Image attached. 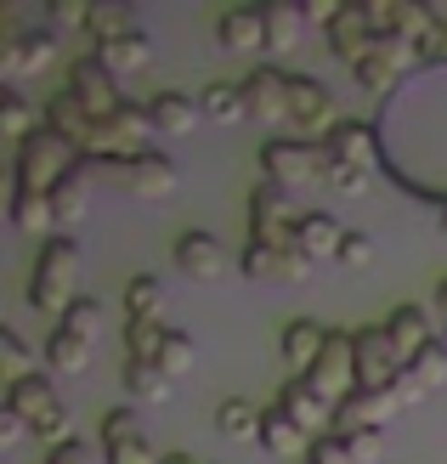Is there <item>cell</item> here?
Listing matches in <instances>:
<instances>
[{
	"instance_id": "37",
	"label": "cell",
	"mask_w": 447,
	"mask_h": 464,
	"mask_svg": "<svg viewBox=\"0 0 447 464\" xmlns=\"http://www.w3.org/2000/svg\"><path fill=\"white\" fill-rule=\"evenodd\" d=\"M91 45H108V40H125V34H142L136 29V17L125 6H91V23H85Z\"/></svg>"
},
{
	"instance_id": "38",
	"label": "cell",
	"mask_w": 447,
	"mask_h": 464,
	"mask_svg": "<svg viewBox=\"0 0 447 464\" xmlns=\"http://www.w3.org/2000/svg\"><path fill=\"white\" fill-rule=\"evenodd\" d=\"M408 380L419 385V391H425V397H431V391L447 380V340H436V345H425V352H419L413 362H408Z\"/></svg>"
},
{
	"instance_id": "14",
	"label": "cell",
	"mask_w": 447,
	"mask_h": 464,
	"mask_svg": "<svg viewBox=\"0 0 447 464\" xmlns=\"http://www.w3.org/2000/svg\"><path fill=\"white\" fill-rule=\"evenodd\" d=\"M351 340H357V391H391L403 380L408 362L396 357L385 329H351Z\"/></svg>"
},
{
	"instance_id": "20",
	"label": "cell",
	"mask_w": 447,
	"mask_h": 464,
	"mask_svg": "<svg viewBox=\"0 0 447 464\" xmlns=\"http://www.w3.org/2000/svg\"><path fill=\"white\" fill-rule=\"evenodd\" d=\"M323 34H328V52H335L340 63H357V57H363V45L374 40V17H368L363 0H345Z\"/></svg>"
},
{
	"instance_id": "15",
	"label": "cell",
	"mask_w": 447,
	"mask_h": 464,
	"mask_svg": "<svg viewBox=\"0 0 447 464\" xmlns=\"http://www.w3.org/2000/svg\"><path fill=\"white\" fill-rule=\"evenodd\" d=\"M244 97H249V120H261L272 130H289V68H255L244 74Z\"/></svg>"
},
{
	"instance_id": "2",
	"label": "cell",
	"mask_w": 447,
	"mask_h": 464,
	"mask_svg": "<svg viewBox=\"0 0 447 464\" xmlns=\"http://www.w3.org/2000/svg\"><path fill=\"white\" fill-rule=\"evenodd\" d=\"M148 136H159V130H153V113H148L142 102H125L120 113H108V120L91 125V142L80 148V159H91V165H113V170H125L131 159L153 153V148H148Z\"/></svg>"
},
{
	"instance_id": "51",
	"label": "cell",
	"mask_w": 447,
	"mask_h": 464,
	"mask_svg": "<svg viewBox=\"0 0 447 464\" xmlns=\"http://www.w3.org/2000/svg\"><path fill=\"white\" fill-rule=\"evenodd\" d=\"M159 464H199L193 453H159Z\"/></svg>"
},
{
	"instance_id": "11",
	"label": "cell",
	"mask_w": 447,
	"mask_h": 464,
	"mask_svg": "<svg viewBox=\"0 0 447 464\" xmlns=\"http://www.w3.org/2000/svg\"><path fill=\"white\" fill-rule=\"evenodd\" d=\"M408 402L391 391H351V397L335 408V420H328V436H357V430H385L396 413H403Z\"/></svg>"
},
{
	"instance_id": "48",
	"label": "cell",
	"mask_w": 447,
	"mask_h": 464,
	"mask_svg": "<svg viewBox=\"0 0 447 464\" xmlns=\"http://www.w3.org/2000/svg\"><path fill=\"white\" fill-rule=\"evenodd\" d=\"M108 464H159V453L148 448V436H142V442H131V448H113Z\"/></svg>"
},
{
	"instance_id": "10",
	"label": "cell",
	"mask_w": 447,
	"mask_h": 464,
	"mask_svg": "<svg viewBox=\"0 0 447 464\" xmlns=\"http://www.w3.org/2000/svg\"><path fill=\"white\" fill-rule=\"evenodd\" d=\"M419 63V52L408 40H396V34H374L368 45H363V57L351 63V80H357L363 91H374V97H385V91L408 74V68Z\"/></svg>"
},
{
	"instance_id": "46",
	"label": "cell",
	"mask_w": 447,
	"mask_h": 464,
	"mask_svg": "<svg viewBox=\"0 0 447 464\" xmlns=\"http://www.w3.org/2000/svg\"><path fill=\"white\" fill-rule=\"evenodd\" d=\"M91 23V6H80V0H52V29L68 34V29H85Z\"/></svg>"
},
{
	"instance_id": "42",
	"label": "cell",
	"mask_w": 447,
	"mask_h": 464,
	"mask_svg": "<svg viewBox=\"0 0 447 464\" xmlns=\"http://www.w3.org/2000/svg\"><path fill=\"white\" fill-rule=\"evenodd\" d=\"M0 125H6V136H34L40 125H34V108H29V97H23V91H6V97H0Z\"/></svg>"
},
{
	"instance_id": "28",
	"label": "cell",
	"mask_w": 447,
	"mask_h": 464,
	"mask_svg": "<svg viewBox=\"0 0 447 464\" xmlns=\"http://www.w3.org/2000/svg\"><path fill=\"white\" fill-rule=\"evenodd\" d=\"M91 170H97V165H91V159H80V165H74V170H68V176L57 181V188H52L57 227H74V221L91 210Z\"/></svg>"
},
{
	"instance_id": "49",
	"label": "cell",
	"mask_w": 447,
	"mask_h": 464,
	"mask_svg": "<svg viewBox=\"0 0 447 464\" xmlns=\"http://www.w3.org/2000/svg\"><path fill=\"white\" fill-rule=\"evenodd\" d=\"M45 464H91V448L85 442H57V448H45Z\"/></svg>"
},
{
	"instance_id": "8",
	"label": "cell",
	"mask_w": 447,
	"mask_h": 464,
	"mask_svg": "<svg viewBox=\"0 0 447 464\" xmlns=\"http://www.w3.org/2000/svg\"><path fill=\"white\" fill-rule=\"evenodd\" d=\"M335 125H345L335 91H328L323 80H312V74H289V130L300 136V142H323Z\"/></svg>"
},
{
	"instance_id": "1",
	"label": "cell",
	"mask_w": 447,
	"mask_h": 464,
	"mask_svg": "<svg viewBox=\"0 0 447 464\" xmlns=\"http://www.w3.org/2000/svg\"><path fill=\"white\" fill-rule=\"evenodd\" d=\"M74 277H80V244L74 238H45L34 266H29V306L40 317H68L74 312Z\"/></svg>"
},
{
	"instance_id": "50",
	"label": "cell",
	"mask_w": 447,
	"mask_h": 464,
	"mask_svg": "<svg viewBox=\"0 0 447 464\" xmlns=\"http://www.w3.org/2000/svg\"><path fill=\"white\" fill-rule=\"evenodd\" d=\"M23 430H29V425H23V420H17L12 408H0V448H12V442H17Z\"/></svg>"
},
{
	"instance_id": "33",
	"label": "cell",
	"mask_w": 447,
	"mask_h": 464,
	"mask_svg": "<svg viewBox=\"0 0 447 464\" xmlns=\"http://www.w3.org/2000/svg\"><path fill=\"white\" fill-rule=\"evenodd\" d=\"M261 448L267 453H284V459H295V453H312V436H306L289 413H277V408H267V420H261Z\"/></svg>"
},
{
	"instance_id": "29",
	"label": "cell",
	"mask_w": 447,
	"mask_h": 464,
	"mask_svg": "<svg viewBox=\"0 0 447 464\" xmlns=\"http://www.w3.org/2000/svg\"><path fill=\"white\" fill-rule=\"evenodd\" d=\"M216 40H221V52H267L261 6H238V12H221V23H216Z\"/></svg>"
},
{
	"instance_id": "30",
	"label": "cell",
	"mask_w": 447,
	"mask_h": 464,
	"mask_svg": "<svg viewBox=\"0 0 447 464\" xmlns=\"http://www.w3.org/2000/svg\"><path fill=\"white\" fill-rule=\"evenodd\" d=\"M199 102H204V120H216V125H244V120H249L244 80H209V85L199 91Z\"/></svg>"
},
{
	"instance_id": "13",
	"label": "cell",
	"mask_w": 447,
	"mask_h": 464,
	"mask_svg": "<svg viewBox=\"0 0 447 464\" xmlns=\"http://www.w3.org/2000/svg\"><path fill=\"white\" fill-rule=\"evenodd\" d=\"M295 210H289V188L261 181L249 193V244H289L295 238Z\"/></svg>"
},
{
	"instance_id": "7",
	"label": "cell",
	"mask_w": 447,
	"mask_h": 464,
	"mask_svg": "<svg viewBox=\"0 0 447 464\" xmlns=\"http://www.w3.org/2000/svg\"><path fill=\"white\" fill-rule=\"evenodd\" d=\"M261 165H267V181H277V188H289V193L312 188V181H328L323 142H300V136H267Z\"/></svg>"
},
{
	"instance_id": "4",
	"label": "cell",
	"mask_w": 447,
	"mask_h": 464,
	"mask_svg": "<svg viewBox=\"0 0 447 464\" xmlns=\"http://www.w3.org/2000/svg\"><path fill=\"white\" fill-rule=\"evenodd\" d=\"M74 165H80V148L52 125H40L34 136L17 142V193H52Z\"/></svg>"
},
{
	"instance_id": "26",
	"label": "cell",
	"mask_w": 447,
	"mask_h": 464,
	"mask_svg": "<svg viewBox=\"0 0 447 464\" xmlns=\"http://www.w3.org/2000/svg\"><path fill=\"white\" fill-rule=\"evenodd\" d=\"M306 17L300 6H284V0H272V6H261V29H267V52L272 57H289L300 52V34H306Z\"/></svg>"
},
{
	"instance_id": "19",
	"label": "cell",
	"mask_w": 447,
	"mask_h": 464,
	"mask_svg": "<svg viewBox=\"0 0 447 464\" xmlns=\"http://www.w3.org/2000/svg\"><path fill=\"white\" fill-rule=\"evenodd\" d=\"M306 261H340V244H345V227L328 216V210H306L300 221H295V238H289Z\"/></svg>"
},
{
	"instance_id": "39",
	"label": "cell",
	"mask_w": 447,
	"mask_h": 464,
	"mask_svg": "<svg viewBox=\"0 0 447 464\" xmlns=\"http://www.w3.org/2000/svg\"><path fill=\"white\" fill-rule=\"evenodd\" d=\"M102 453H113V448H131V442H142V425H136V408H108L102 413Z\"/></svg>"
},
{
	"instance_id": "5",
	"label": "cell",
	"mask_w": 447,
	"mask_h": 464,
	"mask_svg": "<svg viewBox=\"0 0 447 464\" xmlns=\"http://www.w3.org/2000/svg\"><path fill=\"white\" fill-rule=\"evenodd\" d=\"M6 408L40 436V442H52V448L57 442H74V436H68V425H74V420H68V408L57 402V385L45 380V374H29V380L6 385Z\"/></svg>"
},
{
	"instance_id": "47",
	"label": "cell",
	"mask_w": 447,
	"mask_h": 464,
	"mask_svg": "<svg viewBox=\"0 0 447 464\" xmlns=\"http://www.w3.org/2000/svg\"><path fill=\"white\" fill-rule=\"evenodd\" d=\"M306 464H351V453H345L340 436H317L312 453H306Z\"/></svg>"
},
{
	"instance_id": "17",
	"label": "cell",
	"mask_w": 447,
	"mask_h": 464,
	"mask_svg": "<svg viewBox=\"0 0 447 464\" xmlns=\"http://www.w3.org/2000/svg\"><path fill=\"white\" fill-rule=\"evenodd\" d=\"M244 277H272V284H300V277H312V261L295 249V244H249L238 255Z\"/></svg>"
},
{
	"instance_id": "32",
	"label": "cell",
	"mask_w": 447,
	"mask_h": 464,
	"mask_svg": "<svg viewBox=\"0 0 447 464\" xmlns=\"http://www.w3.org/2000/svg\"><path fill=\"white\" fill-rule=\"evenodd\" d=\"M261 420H267V408H249L244 397H221L216 402V430L227 436V442H261Z\"/></svg>"
},
{
	"instance_id": "9",
	"label": "cell",
	"mask_w": 447,
	"mask_h": 464,
	"mask_svg": "<svg viewBox=\"0 0 447 464\" xmlns=\"http://www.w3.org/2000/svg\"><path fill=\"white\" fill-rule=\"evenodd\" d=\"M306 385H312V397H323L328 408H340L351 391H357V340H351V329H328V345L317 368L306 374Z\"/></svg>"
},
{
	"instance_id": "40",
	"label": "cell",
	"mask_w": 447,
	"mask_h": 464,
	"mask_svg": "<svg viewBox=\"0 0 447 464\" xmlns=\"http://www.w3.org/2000/svg\"><path fill=\"white\" fill-rule=\"evenodd\" d=\"M193 362H199V345H193V334L170 329V334H164V345H159V368H164L170 380H181V374H187Z\"/></svg>"
},
{
	"instance_id": "12",
	"label": "cell",
	"mask_w": 447,
	"mask_h": 464,
	"mask_svg": "<svg viewBox=\"0 0 447 464\" xmlns=\"http://www.w3.org/2000/svg\"><path fill=\"white\" fill-rule=\"evenodd\" d=\"M68 91L85 102L91 120H108V113H120L125 97H120V74L91 52V57H74V68H68Z\"/></svg>"
},
{
	"instance_id": "21",
	"label": "cell",
	"mask_w": 447,
	"mask_h": 464,
	"mask_svg": "<svg viewBox=\"0 0 447 464\" xmlns=\"http://www.w3.org/2000/svg\"><path fill=\"white\" fill-rule=\"evenodd\" d=\"M272 408L289 413V420H295L306 436H312V442H317V436H328V420H335V408H328L323 397H312V385H306V380H289L284 391H277Z\"/></svg>"
},
{
	"instance_id": "35",
	"label": "cell",
	"mask_w": 447,
	"mask_h": 464,
	"mask_svg": "<svg viewBox=\"0 0 447 464\" xmlns=\"http://www.w3.org/2000/svg\"><path fill=\"white\" fill-rule=\"evenodd\" d=\"M125 312L136 323H159L164 317V284H159V277H148V272L131 277V284H125Z\"/></svg>"
},
{
	"instance_id": "27",
	"label": "cell",
	"mask_w": 447,
	"mask_h": 464,
	"mask_svg": "<svg viewBox=\"0 0 447 464\" xmlns=\"http://www.w3.org/2000/svg\"><path fill=\"white\" fill-rule=\"evenodd\" d=\"M40 125H52L57 136H68L74 148H85L91 142V113H85V102L74 97V91H52V102H45V113H40Z\"/></svg>"
},
{
	"instance_id": "52",
	"label": "cell",
	"mask_w": 447,
	"mask_h": 464,
	"mask_svg": "<svg viewBox=\"0 0 447 464\" xmlns=\"http://www.w3.org/2000/svg\"><path fill=\"white\" fill-rule=\"evenodd\" d=\"M436 312L447 317V277H442V289H436Z\"/></svg>"
},
{
	"instance_id": "3",
	"label": "cell",
	"mask_w": 447,
	"mask_h": 464,
	"mask_svg": "<svg viewBox=\"0 0 447 464\" xmlns=\"http://www.w3.org/2000/svg\"><path fill=\"white\" fill-rule=\"evenodd\" d=\"M374 148H380V130L363 125V120H345L323 136V159H328V188L357 198L368 188V170H374Z\"/></svg>"
},
{
	"instance_id": "22",
	"label": "cell",
	"mask_w": 447,
	"mask_h": 464,
	"mask_svg": "<svg viewBox=\"0 0 447 464\" xmlns=\"http://www.w3.org/2000/svg\"><path fill=\"white\" fill-rule=\"evenodd\" d=\"M323 345H328V329H317V317H295L289 329L277 334V352H284V362L295 368V380H306L317 368Z\"/></svg>"
},
{
	"instance_id": "31",
	"label": "cell",
	"mask_w": 447,
	"mask_h": 464,
	"mask_svg": "<svg viewBox=\"0 0 447 464\" xmlns=\"http://www.w3.org/2000/svg\"><path fill=\"white\" fill-rule=\"evenodd\" d=\"M120 385H125V397H136V402H164V397H170V374H164L159 362H148V357H125Z\"/></svg>"
},
{
	"instance_id": "34",
	"label": "cell",
	"mask_w": 447,
	"mask_h": 464,
	"mask_svg": "<svg viewBox=\"0 0 447 464\" xmlns=\"http://www.w3.org/2000/svg\"><path fill=\"white\" fill-rule=\"evenodd\" d=\"M97 57L113 68V74H142V68L153 63V40L148 34H125V40H108V45H97Z\"/></svg>"
},
{
	"instance_id": "6",
	"label": "cell",
	"mask_w": 447,
	"mask_h": 464,
	"mask_svg": "<svg viewBox=\"0 0 447 464\" xmlns=\"http://www.w3.org/2000/svg\"><path fill=\"white\" fill-rule=\"evenodd\" d=\"M97 329H102V306H97V300H74V312H68L52 329V340H45V362H52V374H85L91 345H97Z\"/></svg>"
},
{
	"instance_id": "16",
	"label": "cell",
	"mask_w": 447,
	"mask_h": 464,
	"mask_svg": "<svg viewBox=\"0 0 447 464\" xmlns=\"http://www.w3.org/2000/svg\"><path fill=\"white\" fill-rule=\"evenodd\" d=\"M57 45H63V34L52 29V23H45V29H23L12 40H0V68H6L12 80H29V74H40V68H52Z\"/></svg>"
},
{
	"instance_id": "53",
	"label": "cell",
	"mask_w": 447,
	"mask_h": 464,
	"mask_svg": "<svg viewBox=\"0 0 447 464\" xmlns=\"http://www.w3.org/2000/svg\"><path fill=\"white\" fill-rule=\"evenodd\" d=\"M442 232H447V204H442Z\"/></svg>"
},
{
	"instance_id": "43",
	"label": "cell",
	"mask_w": 447,
	"mask_h": 464,
	"mask_svg": "<svg viewBox=\"0 0 447 464\" xmlns=\"http://www.w3.org/2000/svg\"><path fill=\"white\" fill-rule=\"evenodd\" d=\"M0 357H6V362H0V368H6V385H17V380H29V374H34V368H29V362H34V357H29V345H23L12 329L0 334Z\"/></svg>"
},
{
	"instance_id": "36",
	"label": "cell",
	"mask_w": 447,
	"mask_h": 464,
	"mask_svg": "<svg viewBox=\"0 0 447 464\" xmlns=\"http://www.w3.org/2000/svg\"><path fill=\"white\" fill-rule=\"evenodd\" d=\"M12 227H23V232H45V227H57L52 193H17V188H12Z\"/></svg>"
},
{
	"instance_id": "18",
	"label": "cell",
	"mask_w": 447,
	"mask_h": 464,
	"mask_svg": "<svg viewBox=\"0 0 447 464\" xmlns=\"http://www.w3.org/2000/svg\"><path fill=\"white\" fill-rule=\"evenodd\" d=\"M176 266L193 277V284H216V277H227V249H221L216 232L187 227L181 238H176Z\"/></svg>"
},
{
	"instance_id": "25",
	"label": "cell",
	"mask_w": 447,
	"mask_h": 464,
	"mask_svg": "<svg viewBox=\"0 0 447 464\" xmlns=\"http://www.w3.org/2000/svg\"><path fill=\"white\" fill-rule=\"evenodd\" d=\"M148 113H153V130L159 136H187V130L204 120V102L187 97V91H153Z\"/></svg>"
},
{
	"instance_id": "41",
	"label": "cell",
	"mask_w": 447,
	"mask_h": 464,
	"mask_svg": "<svg viewBox=\"0 0 447 464\" xmlns=\"http://www.w3.org/2000/svg\"><path fill=\"white\" fill-rule=\"evenodd\" d=\"M164 323H136V317H125V357H148V362H159V345H164Z\"/></svg>"
},
{
	"instance_id": "45",
	"label": "cell",
	"mask_w": 447,
	"mask_h": 464,
	"mask_svg": "<svg viewBox=\"0 0 447 464\" xmlns=\"http://www.w3.org/2000/svg\"><path fill=\"white\" fill-rule=\"evenodd\" d=\"M374 261V238L357 227H345V244H340V266H368Z\"/></svg>"
},
{
	"instance_id": "24",
	"label": "cell",
	"mask_w": 447,
	"mask_h": 464,
	"mask_svg": "<svg viewBox=\"0 0 447 464\" xmlns=\"http://www.w3.org/2000/svg\"><path fill=\"white\" fill-rule=\"evenodd\" d=\"M380 329L391 334V345H396V357L403 362H413L425 345H436V334H431V317H425V306H396Z\"/></svg>"
},
{
	"instance_id": "44",
	"label": "cell",
	"mask_w": 447,
	"mask_h": 464,
	"mask_svg": "<svg viewBox=\"0 0 447 464\" xmlns=\"http://www.w3.org/2000/svg\"><path fill=\"white\" fill-rule=\"evenodd\" d=\"M351 464H380L385 459V430H357V436H340Z\"/></svg>"
},
{
	"instance_id": "23",
	"label": "cell",
	"mask_w": 447,
	"mask_h": 464,
	"mask_svg": "<svg viewBox=\"0 0 447 464\" xmlns=\"http://www.w3.org/2000/svg\"><path fill=\"white\" fill-rule=\"evenodd\" d=\"M120 176H125V188H131L136 198H170V193H176V181H181L176 159H164V153H142V159H131Z\"/></svg>"
}]
</instances>
